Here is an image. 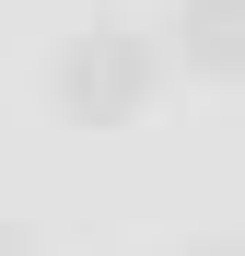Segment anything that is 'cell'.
I'll use <instances>...</instances> for the list:
<instances>
[{"label":"cell","instance_id":"6da1fadb","mask_svg":"<svg viewBox=\"0 0 245 256\" xmlns=\"http://www.w3.org/2000/svg\"><path fill=\"white\" fill-rule=\"evenodd\" d=\"M47 82H59V116H70V128H129V116L152 105V47H140L129 24H82Z\"/></svg>","mask_w":245,"mask_h":256},{"label":"cell","instance_id":"7a4b0ae2","mask_svg":"<svg viewBox=\"0 0 245 256\" xmlns=\"http://www.w3.org/2000/svg\"><path fill=\"white\" fill-rule=\"evenodd\" d=\"M175 58L210 82H245V0H175Z\"/></svg>","mask_w":245,"mask_h":256}]
</instances>
